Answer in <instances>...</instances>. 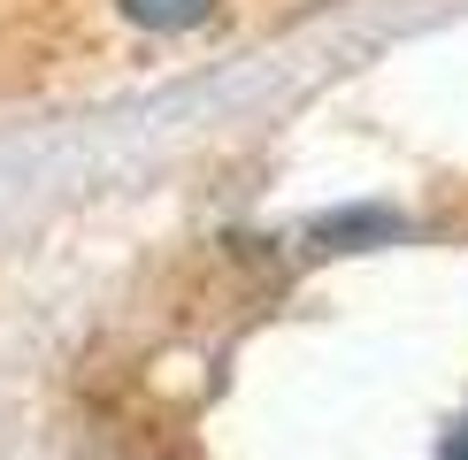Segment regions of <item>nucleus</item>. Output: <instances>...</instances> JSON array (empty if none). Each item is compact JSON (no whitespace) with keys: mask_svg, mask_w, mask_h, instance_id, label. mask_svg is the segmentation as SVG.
I'll use <instances>...</instances> for the list:
<instances>
[{"mask_svg":"<svg viewBox=\"0 0 468 460\" xmlns=\"http://www.w3.org/2000/svg\"><path fill=\"white\" fill-rule=\"evenodd\" d=\"M131 8V24H146V31H185V24H200L216 0H123Z\"/></svg>","mask_w":468,"mask_h":460,"instance_id":"obj_1","label":"nucleus"},{"mask_svg":"<svg viewBox=\"0 0 468 460\" xmlns=\"http://www.w3.org/2000/svg\"><path fill=\"white\" fill-rule=\"evenodd\" d=\"M438 460H468V414L445 430V445H438Z\"/></svg>","mask_w":468,"mask_h":460,"instance_id":"obj_2","label":"nucleus"}]
</instances>
